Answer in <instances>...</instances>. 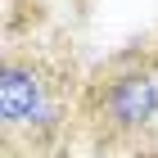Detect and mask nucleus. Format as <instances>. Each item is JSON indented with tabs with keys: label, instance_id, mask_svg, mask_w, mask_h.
<instances>
[{
	"label": "nucleus",
	"instance_id": "nucleus-3",
	"mask_svg": "<svg viewBox=\"0 0 158 158\" xmlns=\"http://www.w3.org/2000/svg\"><path fill=\"white\" fill-rule=\"evenodd\" d=\"M86 158H122V154H109V149H86Z\"/></svg>",
	"mask_w": 158,
	"mask_h": 158
},
{
	"label": "nucleus",
	"instance_id": "nucleus-2",
	"mask_svg": "<svg viewBox=\"0 0 158 158\" xmlns=\"http://www.w3.org/2000/svg\"><path fill=\"white\" fill-rule=\"evenodd\" d=\"M81 145L122 158H158V27L86 73Z\"/></svg>",
	"mask_w": 158,
	"mask_h": 158
},
{
	"label": "nucleus",
	"instance_id": "nucleus-1",
	"mask_svg": "<svg viewBox=\"0 0 158 158\" xmlns=\"http://www.w3.org/2000/svg\"><path fill=\"white\" fill-rule=\"evenodd\" d=\"M86 73L73 50L14 36L0 54V149L5 158H68L81 145Z\"/></svg>",
	"mask_w": 158,
	"mask_h": 158
},
{
	"label": "nucleus",
	"instance_id": "nucleus-4",
	"mask_svg": "<svg viewBox=\"0 0 158 158\" xmlns=\"http://www.w3.org/2000/svg\"><path fill=\"white\" fill-rule=\"evenodd\" d=\"M77 5H81V9H86V5H90V0H77Z\"/></svg>",
	"mask_w": 158,
	"mask_h": 158
}]
</instances>
